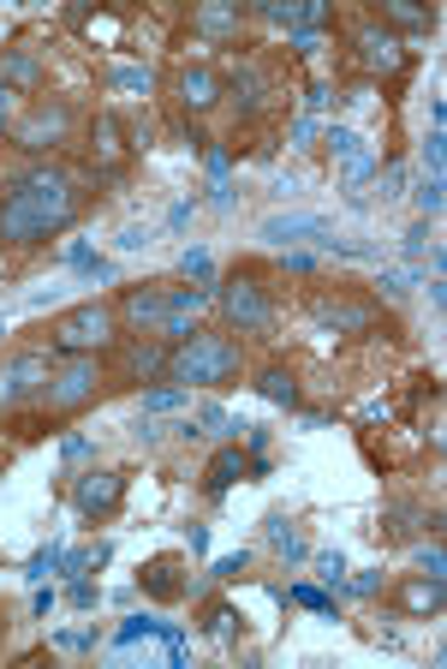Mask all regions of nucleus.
<instances>
[{"label":"nucleus","instance_id":"nucleus-1","mask_svg":"<svg viewBox=\"0 0 447 669\" xmlns=\"http://www.w3.org/2000/svg\"><path fill=\"white\" fill-rule=\"evenodd\" d=\"M78 222V192L67 168H36L0 204V246H43Z\"/></svg>","mask_w":447,"mask_h":669},{"label":"nucleus","instance_id":"nucleus-2","mask_svg":"<svg viewBox=\"0 0 447 669\" xmlns=\"http://www.w3.org/2000/svg\"><path fill=\"white\" fill-rule=\"evenodd\" d=\"M239 365H245V347H239L233 335L191 330L168 353V383H179V389H221V383L239 377Z\"/></svg>","mask_w":447,"mask_h":669},{"label":"nucleus","instance_id":"nucleus-3","mask_svg":"<svg viewBox=\"0 0 447 669\" xmlns=\"http://www.w3.org/2000/svg\"><path fill=\"white\" fill-rule=\"evenodd\" d=\"M101 359L96 353H84V359H60L55 371H48V389H43V407L48 419H72V413H84L89 401L101 395Z\"/></svg>","mask_w":447,"mask_h":669},{"label":"nucleus","instance_id":"nucleus-4","mask_svg":"<svg viewBox=\"0 0 447 669\" xmlns=\"http://www.w3.org/2000/svg\"><path fill=\"white\" fill-rule=\"evenodd\" d=\"M48 347L60 353V359H84V353H101L113 347V311L108 306H72L55 318V330H48Z\"/></svg>","mask_w":447,"mask_h":669},{"label":"nucleus","instance_id":"nucleus-5","mask_svg":"<svg viewBox=\"0 0 447 669\" xmlns=\"http://www.w3.org/2000/svg\"><path fill=\"white\" fill-rule=\"evenodd\" d=\"M197 306H203L197 287H132V294H125V323H137L144 335H161L168 318H185V311H197Z\"/></svg>","mask_w":447,"mask_h":669},{"label":"nucleus","instance_id":"nucleus-6","mask_svg":"<svg viewBox=\"0 0 447 669\" xmlns=\"http://www.w3.org/2000/svg\"><path fill=\"white\" fill-rule=\"evenodd\" d=\"M221 318L233 323V330H268V318H275V306H268L257 270H239L233 282L221 287Z\"/></svg>","mask_w":447,"mask_h":669},{"label":"nucleus","instance_id":"nucleus-7","mask_svg":"<svg viewBox=\"0 0 447 669\" xmlns=\"http://www.w3.org/2000/svg\"><path fill=\"white\" fill-rule=\"evenodd\" d=\"M48 371H55L48 353H12V359H0V407H24V401H36L48 389Z\"/></svg>","mask_w":447,"mask_h":669},{"label":"nucleus","instance_id":"nucleus-8","mask_svg":"<svg viewBox=\"0 0 447 669\" xmlns=\"http://www.w3.org/2000/svg\"><path fill=\"white\" fill-rule=\"evenodd\" d=\"M311 318L323 323V330H340V335H370L376 330V306L370 299H328V294H316L311 299Z\"/></svg>","mask_w":447,"mask_h":669},{"label":"nucleus","instance_id":"nucleus-9","mask_svg":"<svg viewBox=\"0 0 447 669\" xmlns=\"http://www.w3.org/2000/svg\"><path fill=\"white\" fill-rule=\"evenodd\" d=\"M67 126H72L67 103H36L19 126H12V144H19V150H48L60 132H67Z\"/></svg>","mask_w":447,"mask_h":669},{"label":"nucleus","instance_id":"nucleus-10","mask_svg":"<svg viewBox=\"0 0 447 669\" xmlns=\"http://www.w3.org/2000/svg\"><path fill=\"white\" fill-rule=\"evenodd\" d=\"M125 497V478L120 473H89L78 478V514H89V521H108L113 509H120Z\"/></svg>","mask_w":447,"mask_h":669},{"label":"nucleus","instance_id":"nucleus-11","mask_svg":"<svg viewBox=\"0 0 447 669\" xmlns=\"http://www.w3.org/2000/svg\"><path fill=\"white\" fill-rule=\"evenodd\" d=\"M358 60H364L370 72H406V48L394 43V31H382V24L358 31Z\"/></svg>","mask_w":447,"mask_h":669},{"label":"nucleus","instance_id":"nucleus-12","mask_svg":"<svg viewBox=\"0 0 447 669\" xmlns=\"http://www.w3.org/2000/svg\"><path fill=\"white\" fill-rule=\"evenodd\" d=\"M245 473H263V461H251V454L233 443V449H221V454L209 461V473H203V490H209V497H227V490H233Z\"/></svg>","mask_w":447,"mask_h":669},{"label":"nucleus","instance_id":"nucleus-13","mask_svg":"<svg viewBox=\"0 0 447 669\" xmlns=\"http://www.w3.org/2000/svg\"><path fill=\"white\" fill-rule=\"evenodd\" d=\"M168 341H156V335H149V341H132V347H125V377H132V383H156V377H168Z\"/></svg>","mask_w":447,"mask_h":669},{"label":"nucleus","instance_id":"nucleus-14","mask_svg":"<svg viewBox=\"0 0 447 669\" xmlns=\"http://www.w3.org/2000/svg\"><path fill=\"white\" fill-rule=\"evenodd\" d=\"M179 103H185V114H209L221 103V79L209 67H185L179 72Z\"/></svg>","mask_w":447,"mask_h":669},{"label":"nucleus","instance_id":"nucleus-15","mask_svg":"<svg viewBox=\"0 0 447 669\" xmlns=\"http://www.w3.org/2000/svg\"><path fill=\"white\" fill-rule=\"evenodd\" d=\"M137 580H144V592H149V598H156V604H173V598H185V574H179V562H173V557H156V562H149Z\"/></svg>","mask_w":447,"mask_h":669},{"label":"nucleus","instance_id":"nucleus-16","mask_svg":"<svg viewBox=\"0 0 447 669\" xmlns=\"http://www.w3.org/2000/svg\"><path fill=\"white\" fill-rule=\"evenodd\" d=\"M0 84L36 91V84H43V67H36V55H24V48H7V55H0Z\"/></svg>","mask_w":447,"mask_h":669},{"label":"nucleus","instance_id":"nucleus-17","mask_svg":"<svg viewBox=\"0 0 447 669\" xmlns=\"http://www.w3.org/2000/svg\"><path fill=\"white\" fill-rule=\"evenodd\" d=\"M233 103H239V114H257V103H263V72L251 67V60H233Z\"/></svg>","mask_w":447,"mask_h":669},{"label":"nucleus","instance_id":"nucleus-18","mask_svg":"<svg viewBox=\"0 0 447 669\" xmlns=\"http://www.w3.org/2000/svg\"><path fill=\"white\" fill-rule=\"evenodd\" d=\"M96 162H101V180L120 174V120H113V114L96 120Z\"/></svg>","mask_w":447,"mask_h":669},{"label":"nucleus","instance_id":"nucleus-19","mask_svg":"<svg viewBox=\"0 0 447 669\" xmlns=\"http://www.w3.org/2000/svg\"><path fill=\"white\" fill-rule=\"evenodd\" d=\"M263 401H275V407H299V377L287 371V365H268V371L257 377Z\"/></svg>","mask_w":447,"mask_h":669},{"label":"nucleus","instance_id":"nucleus-20","mask_svg":"<svg viewBox=\"0 0 447 669\" xmlns=\"http://www.w3.org/2000/svg\"><path fill=\"white\" fill-rule=\"evenodd\" d=\"M197 36H239V7H197L191 12Z\"/></svg>","mask_w":447,"mask_h":669},{"label":"nucleus","instance_id":"nucleus-21","mask_svg":"<svg viewBox=\"0 0 447 669\" xmlns=\"http://www.w3.org/2000/svg\"><path fill=\"white\" fill-rule=\"evenodd\" d=\"M400 610H412V616H436L442 610V580L430 574V580H412V586L400 592Z\"/></svg>","mask_w":447,"mask_h":669},{"label":"nucleus","instance_id":"nucleus-22","mask_svg":"<svg viewBox=\"0 0 447 669\" xmlns=\"http://www.w3.org/2000/svg\"><path fill=\"white\" fill-rule=\"evenodd\" d=\"M430 31V12L424 7H382V31Z\"/></svg>","mask_w":447,"mask_h":669},{"label":"nucleus","instance_id":"nucleus-23","mask_svg":"<svg viewBox=\"0 0 447 669\" xmlns=\"http://www.w3.org/2000/svg\"><path fill=\"white\" fill-rule=\"evenodd\" d=\"M268 239H292V234H323V216H292V222H268Z\"/></svg>","mask_w":447,"mask_h":669},{"label":"nucleus","instance_id":"nucleus-24","mask_svg":"<svg viewBox=\"0 0 447 669\" xmlns=\"http://www.w3.org/2000/svg\"><path fill=\"white\" fill-rule=\"evenodd\" d=\"M268 538H275V545H280V550H287V557H304V538H299V533H292V526H287V521H268Z\"/></svg>","mask_w":447,"mask_h":669},{"label":"nucleus","instance_id":"nucleus-25","mask_svg":"<svg viewBox=\"0 0 447 669\" xmlns=\"http://www.w3.org/2000/svg\"><path fill=\"white\" fill-rule=\"evenodd\" d=\"M203 628H209V634H227V628H233V610H227V604H215V610H209V622H203Z\"/></svg>","mask_w":447,"mask_h":669},{"label":"nucleus","instance_id":"nucleus-26","mask_svg":"<svg viewBox=\"0 0 447 669\" xmlns=\"http://www.w3.org/2000/svg\"><path fill=\"white\" fill-rule=\"evenodd\" d=\"M168 407H179V389H156V395H149V413H168Z\"/></svg>","mask_w":447,"mask_h":669},{"label":"nucleus","instance_id":"nucleus-27","mask_svg":"<svg viewBox=\"0 0 447 669\" xmlns=\"http://www.w3.org/2000/svg\"><path fill=\"white\" fill-rule=\"evenodd\" d=\"M292 598H299L304 610H328V598H323V592H311V586H299V592H292Z\"/></svg>","mask_w":447,"mask_h":669},{"label":"nucleus","instance_id":"nucleus-28","mask_svg":"<svg viewBox=\"0 0 447 669\" xmlns=\"http://www.w3.org/2000/svg\"><path fill=\"white\" fill-rule=\"evenodd\" d=\"M418 204H424V210H442V180H430L424 192H418Z\"/></svg>","mask_w":447,"mask_h":669},{"label":"nucleus","instance_id":"nucleus-29","mask_svg":"<svg viewBox=\"0 0 447 669\" xmlns=\"http://www.w3.org/2000/svg\"><path fill=\"white\" fill-rule=\"evenodd\" d=\"M424 162H430V174H442V138H430V144H424Z\"/></svg>","mask_w":447,"mask_h":669}]
</instances>
